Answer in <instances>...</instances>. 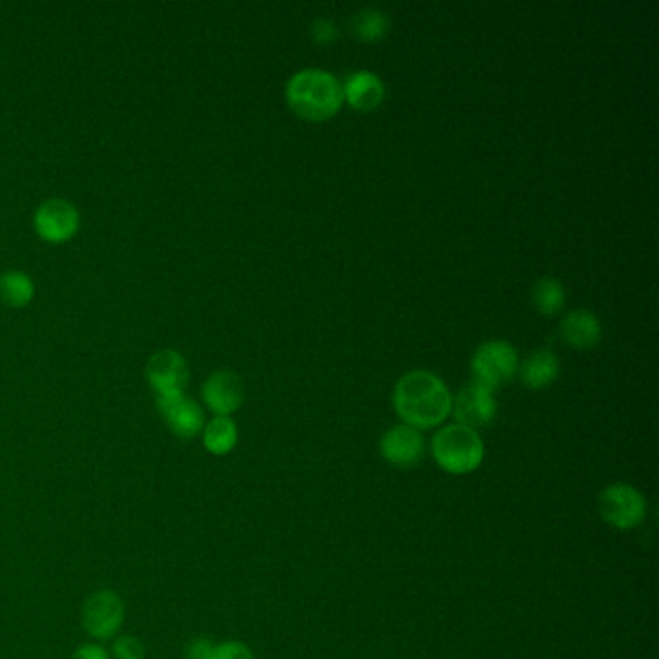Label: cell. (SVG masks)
I'll list each match as a JSON object with an SVG mask.
<instances>
[{
  "label": "cell",
  "instance_id": "1",
  "mask_svg": "<svg viewBox=\"0 0 659 659\" xmlns=\"http://www.w3.org/2000/svg\"><path fill=\"white\" fill-rule=\"evenodd\" d=\"M392 406L410 428H436L451 414L453 397L441 377L426 370L402 375L392 391Z\"/></svg>",
  "mask_w": 659,
  "mask_h": 659
},
{
  "label": "cell",
  "instance_id": "2",
  "mask_svg": "<svg viewBox=\"0 0 659 659\" xmlns=\"http://www.w3.org/2000/svg\"><path fill=\"white\" fill-rule=\"evenodd\" d=\"M286 101L303 120L323 122L339 113L345 95L340 81L333 74L320 68H306L296 72L286 83Z\"/></svg>",
  "mask_w": 659,
  "mask_h": 659
},
{
  "label": "cell",
  "instance_id": "3",
  "mask_svg": "<svg viewBox=\"0 0 659 659\" xmlns=\"http://www.w3.org/2000/svg\"><path fill=\"white\" fill-rule=\"evenodd\" d=\"M431 455L441 470L453 476H464L480 468L486 449L476 429L449 424L431 439Z\"/></svg>",
  "mask_w": 659,
  "mask_h": 659
},
{
  "label": "cell",
  "instance_id": "4",
  "mask_svg": "<svg viewBox=\"0 0 659 659\" xmlns=\"http://www.w3.org/2000/svg\"><path fill=\"white\" fill-rule=\"evenodd\" d=\"M470 370L473 384L493 392L518 374L517 348L507 340H488L474 352Z\"/></svg>",
  "mask_w": 659,
  "mask_h": 659
},
{
  "label": "cell",
  "instance_id": "5",
  "mask_svg": "<svg viewBox=\"0 0 659 659\" xmlns=\"http://www.w3.org/2000/svg\"><path fill=\"white\" fill-rule=\"evenodd\" d=\"M125 617V602L115 590L93 592L81 607V626L93 641L115 638Z\"/></svg>",
  "mask_w": 659,
  "mask_h": 659
},
{
  "label": "cell",
  "instance_id": "6",
  "mask_svg": "<svg viewBox=\"0 0 659 659\" xmlns=\"http://www.w3.org/2000/svg\"><path fill=\"white\" fill-rule=\"evenodd\" d=\"M599 515L617 530H633L646 518V500L629 483H611L599 493Z\"/></svg>",
  "mask_w": 659,
  "mask_h": 659
},
{
  "label": "cell",
  "instance_id": "7",
  "mask_svg": "<svg viewBox=\"0 0 659 659\" xmlns=\"http://www.w3.org/2000/svg\"><path fill=\"white\" fill-rule=\"evenodd\" d=\"M145 377L152 385L157 399L179 397L190 382V370L186 360L177 350H159L145 365Z\"/></svg>",
  "mask_w": 659,
  "mask_h": 659
},
{
  "label": "cell",
  "instance_id": "8",
  "mask_svg": "<svg viewBox=\"0 0 659 659\" xmlns=\"http://www.w3.org/2000/svg\"><path fill=\"white\" fill-rule=\"evenodd\" d=\"M34 227L43 241L61 244L70 241L80 229V214L68 199L53 197L37 207Z\"/></svg>",
  "mask_w": 659,
  "mask_h": 659
},
{
  "label": "cell",
  "instance_id": "9",
  "mask_svg": "<svg viewBox=\"0 0 659 659\" xmlns=\"http://www.w3.org/2000/svg\"><path fill=\"white\" fill-rule=\"evenodd\" d=\"M451 412L455 414L456 424L478 431V428L490 426L498 416V401L486 387L470 384L456 392Z\"/></svg>",
  "mask_w": 659,
  "mask_h": 659
},
{
  "label": "cell",
  "instance_id": "10",
  "mask_svg": "<svg viewBox=\"0 0 659 659\" xmlns=\"http://www.w3.org/2000/svg\"><path fill=\"white\" fill-rule=\"evenodd\" d=\"M379 449L387 463L392 464L395 468L410 470L422 463L426 453V439L419 429L399 424L385 434Z\"/></svg>",
  "mask_w": 659,
  "mask_h": 659
},
{
  "label": "cell",
  "instance_id": "11",
  "mask_svg": "<svg viewBox=\"0 0 659 659\" xmlns=\"http://www.w3.org/2000/svg\"><path fill=\"white\" fill-rule=\"evenodd\" d=\"M202 397L205 406L211 410L215 416H231L232 412H236L244 404L246 387L241 375L221 370L205 379Z\"/></svg>",
  "mask_w": 659,
  "mask_h": 659
},
{
  "label": "cell",
  "instance_id": "12",
  "mask_svg": "<svg viewBox=\"0 0 659 659\" xmlns=\"http://www.w3.org/2000/svg\"><path fill=\"white\" fill-rule=\"evenodd\" d=\"M160 416L167 422L170 431L180 439H194L204 431V410L186 395L157 399Z\"/></svg>",
  "mask_w": 659,
  "mask_h": 659
},
{
  "label": "cell",
  "instance_id": "13",
  "mask_svg": "<svg viewBox=\"0 0 659 659\" xmlns=\"http://www.w3.org/2000/svg\"><path fill=\"white\" fill-rule=\"evenodd\" d=\"M343 95L348 105L360 113H372L384 103L385 83L377 74L370 70H358L348 76L343 86Z\"/></svg>",
  "mask_w": 659,
  "mask_h": 659
},
{
  "label": "cell",
  "instance_id": "14",
  "mask_svg": "<svg viewBox=\"0 0 659 659\" xmlns=\"http://www.w3.org/2000/svg\"><path fill=\"white\" fill-rule=\"evenodd\" d=\"M559 333L569 347L589 350L602 340V323L589 310H574L563 318Z\"/></svg>",
  "mask_w": 659,
  "mask_h": 659
},
{
  "label": "cell",
  "instance_id": "15",
  "mask_svg": "<svg viewBox=\"0 0 659 659\" xmlns=\"http://www.w3.org/2000/svg\"><path fill=\"white\" fill-rule=\"evenodd\" d=\"M559 375V360L553 350H535L520 364V382L532 391L545 389Z\"/></svg>",
  "mask_w": 659,
  "mask_h": 659
},
{
  "label": "cell",
  "instance_id": "16",
  "mask_svg": "<svg viewBox=\"0 0 659 659\" xmlns=\"http://www.w3.org/2000/svg\"><path fill=\"white\" fill-rule=\"evenodd\" d=\"M238 443V428L229 416H215L204 426V447L215 456L231 453Z\"/></svg>",
  "mask_w": 659,
  "mask_h": 659
},
{
  "label": "cell",
  "instance_id": "17",
  "mask_svg": "<svg viewBox=\"0 0 659 659\" xmlns=\"http://www.w3.org/2000/svg\"><path fill=\"white\" fill-rule=\"evenodd\" d=\"M391 29V20L384 10L364 9L350 20V31L362 43H375L384 39Z\"/></svg>",
  "mask_w": 659,
  "mask_h": 659
},
{
  "label": "cell",
  "instance_id": "18",
  "mask_svg": "<svg viewBox=\"0 0 659 659\" xmlns=\"http://www.w3.org/2000/svg\"><path fill=\"white\" fill-rule=\"evenodd\" d=\"M36 295V285L22 271H7L0 275V302L9 308H24Z\"/></svg>",
  "mask_w": 659,
  "mask_h": 659
},
{
  "label": "cell",
  "instance_id": "19",
  "mask_svg": "<svg viewBox=\"0 0 659 659\" xmlns=\"http://www.w3.org/2000/svg\"><path fill=\"white\" fill-rule=\"evenodd\" d=\"M565 302H567L565 288L559 281H555L552 276H542L532 286V303H534L535 312L552 318L561 312Z\"/></svg>",
  "mask_w": 659,
  "mask_h": 659
},
{
  "label": "cell",
  "instance_id": "20",
  "mask_svg": "<svg viewBox=\"0 0 659 659\" xmlns=\"http://www.w3.org/2000/svg\"><path fill=\"white\" fill-rule=\"evenodd\" d=\"M113 658L115 659H145V648L142 641L132 634H126L113 642Z\"/></svg>",
  "mask_w": 659,
  "mask_h": 659
},
{
  "label": "cell",
  "instance_id": "21",
  "mask_svg": "<svg viewBox=\"0 0 659 659\" xmlns=\"http://www.w3.org/2000/svg\"><path fill=\"white\" fill-rule=\"evenodd\" d=\"M211 659H256L244 642L229 641L215 646Z\"/></svg>",
  "mask_w": 659,
  "mask_h": 659
},
{
  "label": "cell",
  "instance_id": "22",
  "mask_svg": "<svg viewBox=\"0 0 659 659\" xmlns=\"http://www.w3.org/2000/svg\"><path fill=\"white\" fill-rule=\"evenodd\" d=\"M312 37L315 43L330 46V43H333L339 37V31H337V26L331 20L320 18L313 22Z\"/></svg>",
  "mask_w": 659,
  "mask_h": 659
},
{
  "label": "cell",
  "instance_id": "23",
  "mask_svg": "<svg viewBox=\"0 0 659 659\" xmlns=\"http://www.w3.org/2000/svg\"><path fill=\"white\" fill-rule=\"evenodd\" d=\"M215 644L209 638H194L186 644L184 656L186 659H211L214 658Z\"/></svg>",
  "mask_w": 659,
  "mask_h": 659
},
{
  "label": "cell",
  "instance_id": "24",
  "mask_svg": "<svg viewBox=\"0 0 659 659\" xmlns=\"http://www.w3.org/2000/svg\"><path fill=\"white\" fill-rule=\"evenodd\" d=\"M72 659H111L108 651L99 644H83L78 650L74 651Z\"/></svg>",
  "mask_w": 659,
  "mask_h": 659
}]
</instances>
